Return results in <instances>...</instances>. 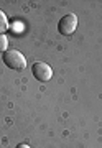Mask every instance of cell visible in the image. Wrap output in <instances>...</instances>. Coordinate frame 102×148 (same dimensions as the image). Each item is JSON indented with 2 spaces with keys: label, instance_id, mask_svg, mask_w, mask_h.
<instances>
[{
  "label": "cell",
  "instance_id": "obj_3",
  "mask_svg": "<svg viewBox=\"0 0 102 148\" xmlns=\"http://www.w3.org/2000/svg\"><path fill=\"white\" fill-rule=\"evenodd\" d=\"M31 71H33V76H35L38 81H41V82L49 81L51 79V76H53V69H51V66H48V64L43 63V61H38V63L33 64Z\"/></svg>",
  "mask_w": 102,
  "mask_h": 148
},
{
  "label": "cell",
  "instance_id": "obj_2",
  "mask_svg": "<svg viewBox=\"0 0 102 148\" xmlns=\"http://www.w3.org/2000/svg\"><path fill=\"white\" fill-rule=\"evenodd\" d=\"M76 28H77V16H76L74 13H68V15H64L59 20L58 30H59V33H63V35H71V33H74Z\"/></svg>",
  "mask_w": 102,
  "mask_h": 148
},
{
  "label": "cell",
  "instance_id": "obj_1",
  "mask_svg": "<svg viewBox=\"0 0 102 148\" xmlns=\"http://www.w3.org/2000/svg\"><path fill=\"white\" fill-rule=\"evenodd\" d=\"M2 58H3V63L8 68L15 69V71H23V69L27 68V59H25V56L20 51H16V49H7Z\"/></svg>",
  "mask_w": 102,
  "mask_h": 148
},
{
  "label": "cell",
  "instance_id": "obj_5",
  "mask_svg": "<svg viewBox=\"0 0 102 148\" xmlns=\"http://www.w3.org/2000/svg\"><path fill=\"white\" fill-rule=\"evenodd\" d=\"M7 48H8V40H7L5 35H0V51H3V53H5Z\"/></svg>",
  "mask_w": 102,
  "mask_h": 148
},
{
  "label": "cell",
  "instance_id": "obj_6",
  "mask_svg": "<svg viewBox=\"0 0 102 148\" xmlns=\"http://www.w3.org/2000/svg\"><path fill=\"white\" fill-rule=\"evenodd\" d=\"M16 148H30L27 143H20V145H16Z\"/></svg>",
  "mask_w": 102,
  "mask_h": 148
},
{
  "label": "cell",
  "instance_id": "obj_4",
  "mask_svg": "<svg viewBox=\"0 0 102 148\" xmlns=\"http://www.w3.org/2000/svg\"><path fill=\"white\" fill-rule=\"evenodd\" d=\"M7 30H8V20H7L5 13L0 10V35H3Z\"/></svg>",
  "mask_w": 102,
  "mask_h": 148
}]
</instances>
